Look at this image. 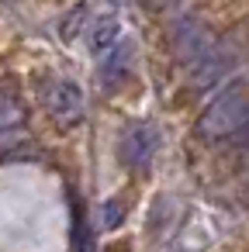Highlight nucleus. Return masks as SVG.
I'll use <instances>...</instances> for the list:
<instances>
[{"label":"nucleus","instance_id":"0eeeda50","mask_svg":"<svg viewBox=\"0 0 249 252\" xmlns=\"http://www.w3.org/2000/svg\"><path fill=\"white\" fill-rule=\"evenodd\" d=\"M111 4H132V0H111Z\"/></svg>","mask_w":249,"mask_h":252},{"label":"nucleus","instance_id":"7ed1b4c3","mask_svg":"<svg viewBox=\"0 0 249 252\" xmlns=\"http://www.w3.org/2000/svg\"><path fill=\"white\" fill-rule=\"evenodd\" d=\"M152 152H156V128L152 125H132L125 135H121V145H118V159L128 166V169H145L152 162Z\"/></svg>","mask_w":249,"mask_h":252},{"label":"nucleus","instance_id":"20e7f679","mask_svg":"<svg viewBox=\"0 0 249 252\" xmlns=\"http://www.w3.org/2000/svg\"><path fill=\"white\" fill-rule=\"evenodd\" d=\"M118 45H121V21H118L114 14L97 18V21L87 25V49H90L94 56H107V52L118 49Z\"/></svg>","mask_w":249,"mask_h":252},{"label":"nucleus","instance_id":"f257e3e1","mask_svg":"<svg viewBox=\"0 0 249 252\" xmlns=\"http://www.w3.org/2000/svg\"><path fill=\"white\" fill-rule=\"evenodd\" d=\"M249 125V87L242 83H232L225 94H218L208 111L201 114L197 121V138L204 142H218V138H228L235 131H242Z\"/></svg>","mask_w":249,"mask_h":252},{"label":"nucleus","instance_id":"f03ea898","mask_svg":"<svg viewBox=\"0 0 249 252\" xmlns=\"http://www.w3.org/2000/svg\"><path fill=\"white\" fill-rule=\"evenodd\" d=\"M42 97H45L49 114H52L63 128H70V125H76V121L83 118V90H80L76 80L56 76V80H49V87H45Z\"/></svg>","mask_w":249,"mask_h":252},{"label":"nucleus","instance_id":"423d86ee","mask_svg":"<svg viewBox=\"0 0 249 252\" xmlns=\"http://www.w3.org/2000/svg\"><path fill=\"white\" fill-rule=\"evenodd\" d=\"M121 218H125V204L111 197V200L104 204V228H114V224H118Z\"/></svg>","mask_w":249,"mask_h":252},{"label":"nucleus","instance_id":"39448f33","mask_svg":"<svg viewBox=\"0 0 249 252\" xmlns=\"http://www.w3.org/2000/svg\"><path fill=\"white\" fill-rule=\"evenodd\" d=\"M25 118H28L25 104H21L14 94L0 90V135H4V131H14V128H21V125H25Z\"/></svg>","mask_w":249,"mask_h":252}]
</instances>
